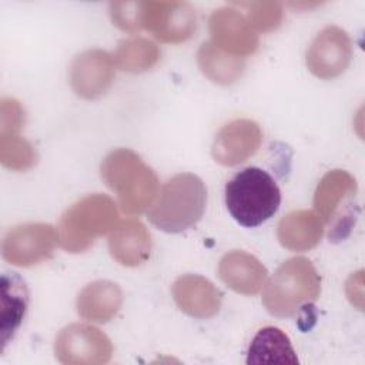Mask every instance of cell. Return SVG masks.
Wrapping results in <instances>:
<instances>
[{
    "instance_id": "17",
    "label": "cell",
    "mask_w": 365,
    "mask_h": 365,
    "mask_svg": "<svg viewBox=\"0 0 365 365\" xmlns=\"http://www.w3.org/2000/svg\"><path fill=\"white\" fill-rule=\"evenodd\" d=\"M123 304L120 287L111 281L100 279L86 285L77 297V312L81 318L104 324L110 321Z\"/></svg>"
},
{
    "instance_id": "22",
    "label": "cell",
    "mask_w": 365,
    "mask_h": 365,
    "mask_svg": "<svg viewBox=\"0 0 365 365\" xmlns=\"http://www.w3.org/2000/svg\"><path fill=\"white\" fill-rule=\"evenodd\" d=\"M115 66L125 73H143L160 60L158 46L144 37H131L118 43L113 56Z\"/></svg>"
},
{
    "instance_id": "14",
    "label": "cell",
    "mask_w": 365,
    "mask_h": 365,
    "mask_svg": "<svg viewBox=\"0 0 365 365\" xmlns=\"http://www.w3.org/2000/svg\"><path fill=\"white\" fill-rule=\"evenodd\" d=\"M173 297L182 312L200 319L214 317L222 301L220 289L207 278L195 274L178 277L173 284Z\"/></svg>"
},
{
    "instance_id": "19",
    "label": "cell",
    "mask_w": 365,
    "mask_h": 365,
    "mask_svg": "<svg viewBox=\"0 0 365 365\" xmlns=\"http://www.w3.org/2000/svg\"><path fill=\"white\" fill-rule=\"evenodd\" d=\"M298 358L285 332L275 327L259 329L252 338L247 364H297Z\"/></svg>"
},
{
    "instance_id": "15",
    "label": "cell",
    "mask_w": 365,
    "mask_h": 365,
    "mask_svg": "<svg viewBox=\"0 0 365 365\" xmlns=\"http://www.w3.org/2000/svg\"><path fill=\"white\" fill-rule=\"evenodd\" d=\"M267 274L262 262L245 251H230L218 264L221 281L232 291L244 295H255L265 284Z\"/></svg>"
},
{
    "instance_id": "23",
    "label": "cell",
    "mask_w": 365,
    "mask_h": 365,
    "mask_svg": "<svg viewBox=\"0 0 365 365\" xmlns=\"http://www.w3.org/2000/svg\"><path fill=\"white\" fill-rule=\"evenodd\" d=\"M0 161L14 171H26L37 161L33 145L19 133H0Z\"/></svg>"
},
{
    "instance_id": "2",
    "label": "cell",
    "mask_w": 365,
    "mask_h": 365,
    "mask_svg": "<svg viewBox=\"0 0 365 365\" xmlns=\"http://www.w3.org/2000/svg\"><path fill=\"white\" fill-rule=\"evenodd\" d=\"M207 190L200 177L180 173L170 178L148 211V220L161 231L177 234L194 227L202 217Z\"/></svg>"
},
{
    "instance_id": "27",
    "label": "cell",
    "mask_w": 365,
    "mask_h": 365,
    "mask_svg": "<svg viewBox=\"0 0 365 365\" xmlns=\"http://www.w3.org/2000/svg\"><path fill=\"white\" fill-rule=\"evenodd\" d=\"M346 297L348 299L356 305L359 309H362V271L352 274L346 281Z\"/></svg>"
},
{
    "instance_id": "5",
    "label": "cell",
    "mask_w": 365,
    "mask_h": 365,
    "mask_svg": "<svg viewBox=\"0 0 365 365\" xmlns=\"http://www.w3.org/2000/svg\"><path fill=\"white\" fill-rule=\"evenodd\" d=\"M118 210L113 198L91 194L74 202L60 218L58 242L63 250L78 254L88 250L97 237L113 231Z\"/></svg>"
},
{
    "instance_id": "3",
    "label": "cell",
    "mask_w": 365,
    "mask_h": 365,
    "mask_svg": "<svg viewBox=\"0 0 365 365\" xmlns=\"http://www.w3.org/2000/svg\"><path fill=\"white\" fill-rule=\"evenodd\" d=\"M225 204L231 217L242 227H258L279 208L281 191L275 180L258 167L235 174L225 185Z\"/></svg>"
},
{
    "instance_id": "1",
    "label": "cell",
    "mask_w": 365,
    "mask_h": 365,
    "mask_svg": "<svg viewBox=\"0 0 365 365\" xmlns=\"http://www.w3.org/2000/svg\"><path fill=\"white\" fill-rule=\"evenodd\" d=\"M101 178L117 194L124 212L135 215L151 208L158 195L155 173L128 148L111 151L101 163Z\"/></svg>"
},
{
    "instance_id": "7",
    "label": "cell",
    "mask_w": 365,
    "mask_h": 365,
    "mask_svg": "<svg viewBox=\"0 0 365 365\" xmlns=\"http://www.w3.org/2000/svg\"><path fill=\"white\" fill-rule=\"evenodd\" d=\"M56 358L66 365H100L111 359L110 338L93 325L70 324L54 342Z\"/></svg>"
},
{
    "instance_id": "12",
    "label": "cell",
    "mask_w": 365,
    "mask_h": 365,
    "mask_svg": "<svg viewBox=\"0 0 365 365\" xmlns=\"http://www.w3.org/2000/svg\"><path fill=\"white\" fill-rule=\"evenodd\" d=\"M262 141L259 125L248 118H238L225 124L215 135L211 154L225 167L238 165L257 153Z\"/></svg>"
},
{
    "instance_id": "24",
    "label": "cell",
    "mask_w": 365,
    "mask_h": 365,
    "mask_svg": "<svg viewBox=\"0 0 365 365\" xmlns=\"http://www.w3.org/2000/svg\"><path fill=\"white\" fill-rule=\"evenodd\" d=\"M248 7L247 21L251 29L255 31H271L275 30L282 19L284 11L279 3L275 1H255L245 4Z\"/></svg>"
},
{
    "instance_id": "13",
    "label": "cell",
    "mask_w": 365,
    "mask_h": 365,
    "mask_svg": "<svg viewBox=\"0 0 365 365\" xmlns=\"http://www.w3.org/2000/svg\"><path fill=\"white\" fill-rule=\"evenodd\" d=\"M211 43L232 56L252 54L258 48V36L240 11L231 7L215 10L208 20Z\"/></svg>"
},
{
    "instance_id": "16",
    "label": "cell",
    "mask_w": 365,
    "mask_h": 365,
    "mask_svg": "<svg viewBox=\"0 0 365 365\" xmlns=\"http://www.w3.org/2000/svg\"><path fill=\"white\" fill-rule=\"evenodd\" d=\"M108 248L118 264L137 267L150 258L151 237L144 224L137 220H127L113 228Z\"/></svg>"
},
{
    "instance_id": "21",
    "label": "cell",
    "mask_w": 365,
    "mask_h": 365,
    "mask_svg": "<svg viewBox=\"0 0 365 365\" xmlns=\"http://www.w3.org/2000/svg\"><path fill=\"white\" fill-rule=\"evenodd\" d=\"M27 288L19 275H3L1 278V341L14 335L27 309Z\"/></svg>"
},
{
    "instance_id": "18",
    "label": "cell",
    "mask_w": 365,
    "mask_h": 365,
    "mask_svg": "<svg viewBox=\"0 0 365 365\" xmlns=\"http://www.w3.org/2000/svg\"><path fill=\"white\" fill-rule=\"evenodd\" d=\"M324 224L315 211L298 210L281 218L277 237L282 247L291 251H308L322 238Z\"/></svg>"
},
{
    "instance_id": "25",
    "label": "cell",
    "mask_w": 365,
    "mask_h": 365,
    "mask_svg": "<svg viewBox=\"0 0 365 365\" xmlns=\"http://www.w3.org/2000/svg\"><path fill=\"white\" fill-rule=\"evenodd\" d=\"M110 16L113 23L124 31H137L144 29L143 1H114L110 4Z\"/></svg>"
},
{
    "instance_id": "8",
    "label": "cell",
    "mask_w": 365,
    "mask_h": 365,
    "mask_svg": "<svg viewBox=\"0 0 365 365\" xmlns=\"http://www.w3.org/2000/svg\"><path fill=\"white\" fill-rule=\"evenodd\" d=\"M58 232L46 222H27L10 230L3 240V258L16 267L37 265L53 255Z\"/></svg>"
},
{
    "instance_id": "26",
    "label": "cell",
    "mask_w": 365,
    "mask_h": 365,
    "mask_svg": "<svg viewBox=\"0 0 365 365\" xmlns=\"http://www.w3.org/2000/svg\"><path fill=\"white\" fill-rule=\"evenodd\" d=\"M24 123V110L14 98H3L0 103V133H19Z\"/></svg>"
},
{
    "instance_id": "10",
    "label": "cell",
    "mask_w": 365,
    "mask_h": 365,
    "mask_svg": "<svg viewBox=\"0 0 365 365\" xmlns=\"http://www.w3.org/2000/svg\"><path fill=\"white\" fill-rule=\"evenodd\" d=\"M352 58V43L346 31L328 26L312 40L307 51V67L318 78L329 80L342 74Z\"/></svg>"
},
{
    "instance_id": "6",
    "label": "cell",
    "mask_w": 365,
    "mask_h": 365,
    "mask_svg": "<svg viewBox=\"0 0 365 365\" xmlns=\"http://www.w3.org/2000/svg\"><path fill=\"white\" fill-rule=\"evenodd\" d=\"M356 192V181L345 170H332L318 182L314 208L332 241H341L351 232L358 215Z\"/></svg>"
},
{
    "instance_id": "9",
    "label": "cell",
    "mask_w": 365,
    "mask_h": 365,
    "mask_svg": "<svg viewBox=\"0 0 365 365\" xmlns=\"http://www.w3.org/2000/svg\"><path fill=\"white\" fill-rule=\"evenodd\" d=\"M143 27L163 43H182L197 29V14L184 1H143Z\"/></svg>"
},
{
    "instance_id": "4",
    "label": "cell",
    "mask_w": 365,
    "mask_h": 365,
    "mask_svg": "<svg viewBox=\"0 0 365 365\" xmlns=\"http://www.w3.org/2000/svg\"><path fill=\"white\" fill-rule=\"evenodd\" d=\"M321 278L312 262L294 257L281 264L262 294L267 311L275 317H292L318 299Z\"/></svg>"
},
{
    "instance_id": "11",
    "label": "cell",
    "mask_w": 365,
    "mask_h": 365,
    "mask_svg": "<svg viewBox=\"0 0 365 365\" xmlns=\"http://www.w3.org/2000/svg\"><path fill=\"white\" fill-rule=\"evenodd\" d=\"M114 77V58L100 48L83 51L70 66V86L78 97L86 100L103 96L111 87Z\"/></svg>"
},
{
    "instance_id": "20",
    "label": "cell",
    "mask_w": 365,
    "mask_h": 365,
    "mask_svg": "<svg viewBox=\"0 0 365 365\" xmlns=\"http://www.w3.org/2000/svg\"><path fill=\"white\" fill-rule=\"evenodd\" d=\"M197 63L208 80L222 86L235 83L245 68L244 57L225 53L212 43L201 44L197 53Z\"/></svg>"
}]
</instances>
